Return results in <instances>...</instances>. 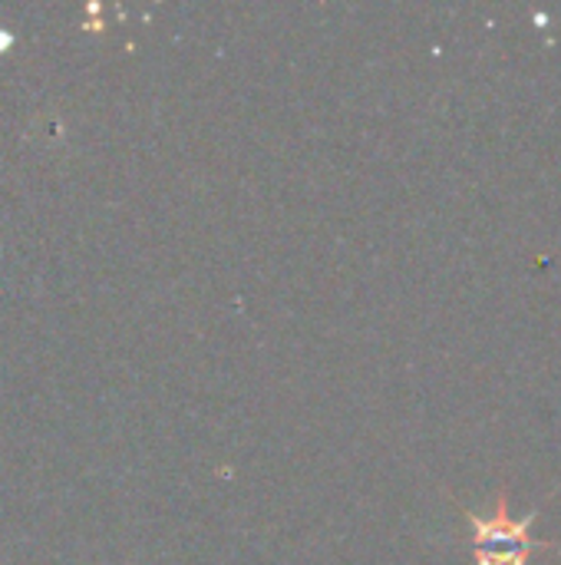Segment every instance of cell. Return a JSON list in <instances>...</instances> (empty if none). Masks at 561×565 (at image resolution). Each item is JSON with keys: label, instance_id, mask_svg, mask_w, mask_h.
<instances>
[{"label": "cell", "instance_id": "obj_1", "mask_svg": "<svg viewBox=\"0 0 561 565\" xmlns=\"http://www.w3.org/2000/svg\"><path fill=\"white\" fill-rule=\"evenodd\" d=\"M466 523L473 526V556L476 565H529L536 553H561V543L532 540L529 526L536 523L539 510L526 513L516 520L509 513V487L499 490L496 497V513L493 516H476L463 503H456Z\"/></svg>", "mask_w": 561, "mask_h": 565}]
</instances>
